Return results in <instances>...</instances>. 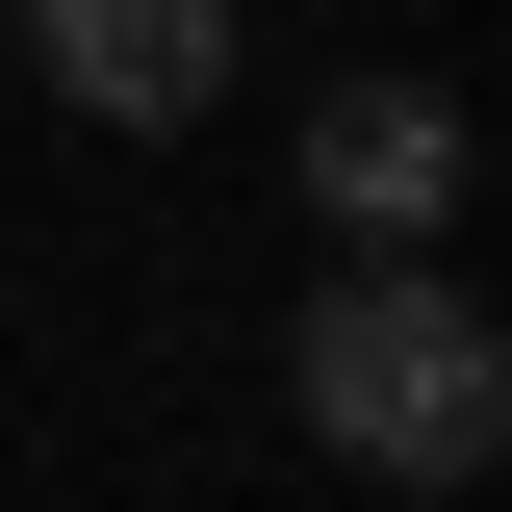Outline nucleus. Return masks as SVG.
Here are the masks:
<instances>
[{
  "instance_id": "nucleus-1",
  "label": "nucleus",
  "mask_w": 512,
  "mask_h": 512,
  "mask_svg": "<svg viewBox=\"0 0 512 512\" xmlns=\"http://www.w3.org/2000/svg\"><path fill=\"white\" fill-rule=\"evenodd\" d=\"M282 410L359 487H487L512 461V333H487L461 256H333L308 308H282Z\"/></svg>"
},
{
  "instance_id": "nucleus-2",
  "label": "nucleus",
  "mask_w": 512,
  "mask_h": 512,
  "mask_svg": "<svg viewBox=\"0 0 512 512\" xmlns=\"http://www.w3.org/2000/svg\"><path fill=\"white\" fill-rule=\"evenodd\" d=\"M461 180H487L461 77H333V103H308V231H333V256H436Z\"/></svg>"
},
{
  "instance_id": "nucleus-3",
  "label": "nucleus",
  "mask_w": 512,
  "mask_h": 512,
  "mask_svg": "<svg viewBox=\"0 0 512 512\" xmlns=\"http://www.w3.org/2000/svg\"><path fill=\"white\" fill-rule=\"evenodd\" d=\"M0 26H26V77L77 128H205L231 103V0H0Z\"/></svg>"
}]
</instances>
